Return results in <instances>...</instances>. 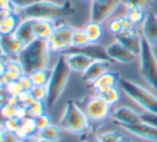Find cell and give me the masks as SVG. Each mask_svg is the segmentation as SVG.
<instances>
[{"mask_svg":"<svg viewBox=\"0 0 157 142\" xmlns=\"http://www.w3.org/2000/svg\"><path fill=\"white\" fill-rule=\"evenodd\" d=\"M51 53L52 51L46 40L35 39L25 45L18 54L17 60L22 65L25 75H30L36 70L48 69Z\"/></svg>","mask_w":157,"mask_h":142,"instance_id":"6da1fadb","label":"cell"},{"mask_svg":"<svg viewBox=\"0 0 157 142\" xmlns=\"http://www.w3.org/2000/svg\"><path fill=\"white\" fill-rule=\"evenodd\" d=\"M75 14V8L70 0H66L61 5L40 0L39 2L26 8L23 11L24 18L55 21L63 17H70Z\"/></svg>","mask_w":157,"mask_h":142,"instance_id":"7a4b0ae2","label":"cell"},{"mask_svg":"<svg viewBox=\"0 0 157 142\" xmlns=\"http://www.w3.org/2000/svg\"><path fill=\"white\" fill-rule=\"evenodd\" d=\"M51 78L48 85V98L45 105L48 107H54L60 99L63 90L69 81L70 77V68L68 67L66 61L65 55H60L57 58L56 63H54L51 70Z\"/></svg>","mask_w":157,"mask_h":142,"instance_id":"3957f363","label":"cell"},{"mask_svg":"<svg viewBox=\"0 0 157 142\" xmlns=\"http://www.w3.org/2000/svg\"><path fill=\"white\" fill-rule=\"evenodd\" d=\"M59 126L68 133L82 136L90 128V120L73 100H67L59 118Z\"/></svg>","mask_w":157,"mask_h":142,"instance_id":"277c9868","label":"cell"},{"mask_svg":"<svg viewBox=\"0 0 157 142\" xmlns=\"http://www.w3.org/2000/svg\"><path fill=\"white\" fill-rule=\"evenodd\" d=\"M154 48L142 37L141 48L138 55L139 58V71L142 79L156 93L157 96V57L154 53Z\"/></svg>","mask_w":157,"mask_h":142,"instance_id":"5b68a950","label":"cell"},{"mask_svg":"<svg viewBox=\"0 0 157 142\" xmlns=\"http://www.w3.org/2000/svg\"><path fill=\"white\" fill-rule=\"evenodd\" d=\"M118 85L121 90L142 109L148 113L157 114V96L152 94L150 90L124 78H121Z\"/></svg>","mask_w":157,"mask_h":142,"instance_id":"8992f818","label":"cell"},{"mask_svg":"<svg viewBox=\"0 0 157 142\" xmlns=\"http://www.w3.org/2000/svg\"><path fill=\"white\" fill-rule=\"evenodd\" d=\"M74 29V27L68 24H59L55 26L54 31L48 40L51 51L53 53H65L69 50L71 48V39Z\"/></svg>","mask_w":157,"mask_h":142,"instance_id":"52a82bcc","label":"cell"},{"mask_svg":"<svg viewBox=\"0 0 157 142\" xmlns=\"http://www.w3.org/2000/svg\"><path fill=\"white\" fill-rule=\"evenodd\" d=\"M84 112L88 120L92 122H101L111 115V106L108 105L100 96L96 94L87 99Z\"/></svg>","mask_w":157,"mask_h":142,"instance_id":"ba28073f","label":"cell"},{"mask_svg":"<svg viewBox=\"0 0 157 142\" xmlns=\"http://www.w3.org/2000/svg\"><path fill=\"white\" fill-rule=\"evenodd\" d=\"M121 0H94L90 2V20L102 24L120 6Z\"/></svg>","mask_w":157,"mask_h":142,"instance_id":"9c48e42d","label":"cell"},{"mask_svg":"<svg viewBox=\"0 0 157 142\" xmlns=\"http://www.w3.org/2000/svg\"><path fill=\"white\" fill-rule=\"evenodd\" d=\"M105 52L112 63L114 61L120 63H133L138 57V55L129 51L117 41H113L105 46Z\"/></svg>","mask_w":157,"mask_h":142,"instance_id":"30bf717a","label":"cell"},{"mask_svg":"<svg viewBox=\"0 0 157 142\" xmlns=\"http://www.w3.org/2000/svg\"><path fill=\"white\" fill-rule=\"evenodd\" d=\"M111 118L120 127L129 126L142 122L141 114L129 107H118L111 113Z\"/></svg>","mask_w":157,"mask_h":142,"instance_id":"8fae6325","label":"cell"},{"mask_svg":"<svg viewBox=\"0 0 157 142\" xmlns=\"http://www.w3.org/2000/svg\"><path fill=\"white\" fill-rule=\"evenodd\" d=\"M24 75V69L17 59H8V61H1V85L18 81Z\"/></svg>","mask_w":157,"mask_h":142,"instance_id":"7c38bea8","label":"cell"},{"mask_svg":"<svg viewBox=\"0 0 157 142\" xmlns=\"http://www.w3.org/2000/svg\"><path fill=\"white\" fill-rule=\"evenodd\" d=\"M111 65L112 61L110 60H93L87 69L82 73V82L92 85L101 75L109 71Z\"/></svg>","mask_w":157,"mask_h":142,"instance_id":"4fadbf2b","label":"cell"},{"mask_svg":"<svg viewBox=\"0 0 157 142\" xmlns=\"http://www.w3.org/2000/svg\"><path fill=\"white\" fill-rule=\"evenodd\" d=\"M0 48H1L2 56H10V55L18 56V54L25 48V43L15 33L1 35V38H0Z\"/></svg>","mask_w":157,"mask_h":142,"instance_id":"5bb4252c","label":"cell"},{"mask_svg":"<svg viewBox=\"0 0 157 142\" xmlns=\"http://www.w3.org/2000/svg\"><path fill=\"white\" fill-rule=\"evenodd\" d=\"M142 37L148 42L152 48H157V14L147 12L141 25Z\"/></svg>","mask_w":157,"mask_h":142,"instance_id":"9a60e30c","label":"cell"},{"mask_svg":"<svg viewBox=\"0 0 157 142\" xmlns=\"http://www.w3.org/2000/svg\"><path fill=\"white\" fill-rule=\"evenodd\" d=\"M121 128L138 138L147 140V141L157 142V129L154 126H152V125L147 124V123L140 122L138 124L123 126Z\"/></svg>","mask_w":157,"mask_h":142,"instance_id":"2e32d148","label":"cell"},{"mask_svg":"<svg viewBox=\"0 0 157 142\" xmlns=\"http://www.w3.org/2000/svg\"><path fill=\"white\" fill-rule=\"evenodd\" d=\"M141 40L142 36L136 30L132 31H123L115 36V41L120 42L122 45L126 48L135 53L136 55H139L140 48H141Z\"/></svg>","mask_w":157,"mask_h":142,"instance_id":"e0dca14e","label":"cell"},{"mask_svg":"<svg viewBox=\"0 0 157 142\" xmlns=\"http://www.w3.org/2000/svg\"><path fill=\"white\" fill-rule=\"evenodd\" d=\"M63 54L66 57L68 67L70 68L71 71H74V72L83 73L93 61L90 57H87L84 54H81V53L65 52Z\"/></svg>","mask_w":157,"mask_h":142,"instance_id":"ac0fdd59","label":"cell"},{"mask_svg":"<svg viewBox=\"0 0 157 142\" xmlns=\"http://www.w3.org/2000/svg\"><path fill=\"white\" fill-rule=\"evenodd\" d=\"M66 52L81 53V54H84L87 57H90L92 60H110V58L107 55V52H105V48H103L98 43L97 44L90 43L88 45L83 46V48H69Z\"/></svg>","mask_w":157,"mask_h":142,"instance_id":"d6986e66","label":"cell"},{"mask_svg":"<svg viewBox=\"0 0 157 142\" xmlns=\"http://www.w3.org/2000/svg\"><path fill=\"white\" fill-rule=\"evenodd\" d=\"M33 23H35L33 18H24L22 22H20L15 33H14L24 42L25 45H27L36 39L35 33H33Z\"/></svg>","mask_w":157,"mask_h":142,"instance_id":"ffe728a7","label":"cell"},{"mask_svg":"<svg viewBox=\"0 0 157 142\" xmlns=\"http://www.w3.org/2000/svg\"><path fill=\"white\" fill-rule=\"evenodd\" d=\"M120 80H121L120 75H118L116 72L108 71V72H105V75H102L97 81H95L94 83L92 84V87L95 92L98 93L102 90H105V88L117 86L118 83H120Z\"/></svg>","mask_w":157,"mask_h":142,"instance_id":"44dd1931","label":"cell"},{"mask_svg":"<svg viewBox=\"0 0 157 142\" xmlns=\"http://www.w3.org/2000/svg\"><path fill=\"white\" fill-rule=\"evenodd\" d=\"M55 29V25L53 24V21L50 20H35L33 23V33L36 39L46 40L53 33Z\"/></svg>","mask_w":157,"mask_h":142,"instance_id":"7402d4cb","label":"cell"},{"mask_svg":"<svg viewBox=\"0 0 157 142\" xmlns=\"http://www.w3.org/2000/svg\"><path fill=\"white\" fill-rule=\"evenodd\" d=\"M63 129L60 126L57 125H50L42 130H38L37 136L41 141H50V142H59L61 138Z\"/></svg>","mask_w":157,"mask_h":142,"instance_id":"603a6c76","label":"cell"},{"mask_svg":"<svg viewBox=\"0 0 157 142\" xmlns=\"http://www.w3.org/2000/svg\"><path fill=\"white\" fill-rule=\"evenodd\" d=\"M84 31H85L87 39L90 43L97 44L101 40V37L103 35V28L102 25L100 23L96 22H88L87 24L84 26Z\"/></svg>","mask_w":157,"mask_h":142,"instance_id":"cb8c5ba5","label":"cell"},{"mask_svg":"<svg viewBox=\"0 0 157 142\" xmlns=\"http://www.w3.org/2000/svg\"><path fill=\"white\" fill-rule=\"evenodd\" d=\"M18 16L14 13H11L9 15L1 16L0 20V33L1 35H11L14 33L17 28L18 24L17 22Z\"/></svg>","mask_w":157,"mask_h":142,"instance_id":"d4e9b609","label":"cell"},{"mask_svg":"<svg viewBox=\"0 0 157 142\" xmlns=\"http://www.w3.org/2000/svg\"><path fill=\"white\" fill-rule=\"evenodd\" d=\"M38 132L37 125H36V121L33 117H26L21 122V126L18 128L17 132L15 133L16 137L20 138L29 137V136H35Z\"/></svg>","mask_w":157,"mask_h":142,"instance_id":"484cf974","label":"cell"},{"mask_svg":"<svg viewBox=\"0 0 157 142\" xmlns=\"http://www.w3.org/2000/svg\"><path fill=\"white\" fill-rule=\"evenodd\" d=\"M98 96H100L108 105L112 106L116 105V103L120 101L121 99V92L118 90L117 86H113V87H109L105 88V90H102L100 92L97 93Z\"/></svg>","mask_w":157,"mask_h":142,"instance_id":"4316f807","label":"cell"},{"mask_svg":"<svg viewBox=\"0 0 157 142\" xmlns=\"http://www.w3.org/2000/svg\"><path fill=\"white\" fill-rule=\"evenodd\" d=\"M51 72L52 71L48 69H40L36 70L28 75L30 77L33 86H46L50 81Z\"/></svg>","mask_w":157,"mask_h":142,"instance_id":"83f0119b","label":"cell"},{"mask_svg":"<svg viewBox=\"0 0 157 142\" xmlns=\"http://www.w3.org/2000/svg\"><path fill=\"white\" fill-rule=\"evenodd\" d=\"M88 44H90V41H88L87 36H86L84 29H74L71 39V48H80L88 45Z\"/></svg>","mask_w":157,"mask_h":142,"instance_id":"f1b7e54d","label":"cell"},{"mask_svg":"<svg viewBox=\"0 0 157 142\" xmlns=\"http://www.w3.org/2000/svg\"><path fill=\"white\" fill-rule=\"evenodd\" d=\"M155 0H121V3L127 9V11L133 9L146 10L154 5Z\"/></svg>","mask_w":157,"mask_h":142,"instance_id":"f546056e","label":"cell"},{"mask_svg":"<svg viewBox=\"0 0 157 142\" xmlns=\"http://www.w3.org/2000/svg\"><path fill=\"white\" fill-rule=\"evenodd\" d=\"M124 20L125 16H116L109 20L107 24V28L110 33L116 36L124 31Z\"/></svg>","mask_w":157,"mask_h":142,"instance_id":"4dcf8cb0","label":"cell"},{"mask_svg":"<svg viewBox=\"0 0 157 142\" xmlns=\"http://www.w3.org/2000/svg\"><path fill=\"white\" fill-rule=\"evenodd\" d=\"M146 15V12L145 10H142V9H133V10H129L127 12V15L126 17L135 25L136 27L138 25H142L144 22V18H145Z\"/></svg>","mask_w":157,"mask_h":142,"instance_id":"1f68e13d","label":"cell"},{"mask_svg":"<svg viewBox=\"0 0 157 142\" xmlns=\"http://www.w3.org/2000/svg\"><path fill=\"white\" fill-rule=\"evenodd\" d=\"M27 110H28V116L29 117L36 118L38 116L44 114V101H39L33 99L28 106H27Z\"/></svg>","mask_w":157,"mask_h":142,"instance_id":"d6a6232c","label":"cell"},{"mask_svg":"<svg viewBox=\"0 0 157 142\" xmlns=\"http://www.w3.org/2000/svg\"><path fill=\"white\" fill-rule=\"evenodd\" d=\"M21 122H22V121L18 120L17 117L5 118V121H3V123H2V129H5L7 132L16 133L21 126Z\"/></svg>","mask_w":157,"mask_h":142,"instance_id":"836d02e7","label":"cell"},{"mask_svg":"<svg viewBox=\"0 0 157 142\" xmlns=\"http://www.w3.org/2000/svg\"><path fill=\"white\" fill-rule=\"evenodd\" d=\"M30 94L35 100L45 102L48 98V87L46 86H33L30 90Z\"/></svg>","mask_w":157,"mask_h":142,"instance_id":"e575fe53","label":"cell"},{"mask_svg":"<svg viewBox=\"0 0 157 142\" xmlns=\"http://www.w3.org/2000/svg\"><path fill=\"white\" fill-rule=\"evenodd\" d=\"M121 137H122V136H121L120 133L116 132V131H112V130L105 131V132L98 136L99 140H100L101 142H117L118 140L121 139Z\"/></svg>","mask_w":157,"mask_h":142,"instance_id":"d590c367","label":"cell"},{"mask_svg":"<svg viewBox=\"0 0 157 142\" xmlns=\"http://www.w3.org/2000/svg\"><path fill=\"white\" fill-rule=\"evenodd\" d=\"M35 121H36V125H37L38 130H42V129L46 128L48 126L52 125V118H51V116L46 113L36 117Z\"/></svg>","mask_w":157,"mask_h":142,"instance_id":"8d00e7d4","label":"cell"},{"mask_svg":"<svg viewBox=\"0 0 157 142\" xmlns=\"http://www.w3.org/2000/svg\"><path fill=\"white\" fill-rule=\"evenodd\" d=\"M17 99H18L20 105L26 106V107L33 100V96H31V94H30V90H23V92H21L20 94L17 95Z\"/></svg>","mask_w":157,"mask_h":142,"instance_id":"74e56055","label":"cell"},{"mask_svg":"<svg viewBox=\"0 0 157 142\" xmlns=\"http://www.w3.org/2000/svg\"><path fill=\"white\" fill-rule=\"evenodd\" d=\"M141 120L142 122L147 123V124L152 125V126H154L157 129V114L145 112V113L141 114Z\"/></svg>","mask_w":157,"mask_h":142,"instance_id":"f35d334b","label":"cell"},{"mask_svg":"<svg viewBox=\"0 0 157 142\" xmlns=\"http://www.w3.org/2000/svg\"><path fill=\"white\" fill-rule=\"evenodd\" d=\"M13 1L14 8H18V9H26V8L30 7V6L35 5V3L39 2L40 0H12Z\"/></svg>","mask_w":157,"mask_h":142,"instance_id":"ab89813d","label":"cell"},{"mask_svg":"<svg viewBox=\"0 0 157 142\" xmlns=\"http://www.w3.org/2000/svg\"><path fill=\"white\" fill-rule=\"evenodd\" d=\"M20 83L22 84V86L24 87V90H31V87H33V82H31V80H30V77H29L28 75H22V77L20 78Z\"/></svg>","mask_w":157,"mask_h":142,"instance_id":"60d3db41","label":"cell"},{"mask_svg":"<svg viewBox=\"0 0 157 142\" xmlns=\"http://www.w3.org/2000/svg\"><path fill=\"white\" fill-rule=\"evenodd\" d=\"M0 8H1V11L13 12V1L12 0H0Z\"/></svg>","mask_w":157,"mask_h":142,"instance_id":"b9f144b4","label":"cell"},{"mask_svg":"<svg viewBox=\"0 0 157 142\" xmlns=\"http://www.w3.org/2000/svg\"><path fill=\"white\" fill-rule=\"evenodd\" d=\"M17 142H41V140L39 139V137L37 135H35V136H29V137L20 138Z\"/></svg>","mask_w":157,"mask_h":142,"instance_id":"7bdbcfd3","label":"cell"},{"mask_svg":"<svg viewBox=\"0 0 157 142\" xmlns=\"http://www.w3.org/2000/svg\"><path fill=\"white\" fill-rule=\"evenodd\" d=\"M83 142H101L99 140L98 136H94V135H90L84 139Z\"/></svg>","mask_w":157,"mask_h":142,"instance_id":"ee69618b","label":"cell"},{"mask_svg":"<svg viewBox=\"0 0 157 142\" xmlns=\"http://www.w3.org/2000/svg\"><path fill=\"white\" fill-rule=\"evenodd\" d=\"M117 142H130V140H129L128 138H126V137H123V136H122V137H121V139L118 140Z\"/></svg>","mask_w":157,"mask_h":142,"instance_id":"f6af8a7d","label":"cell"},{"mask_svg":"<svg viewBox=\"0 0 157 142\" xmlns=\"http://www.w3.org/2000/svg\"><path fill=\"white\" fill-rule=\"evenodd\" d=\"M83 1H86V2H93L94 0H83Z\"/></svg>","mask_w":157,"mask_h":142,"instance_id":"bcb514c9","label":"cell"},{"mask_svg":"<svg viewBox=\"0 0 157 142\" xmlns=\"http://www.w3.org/2000/svg\"><path fill=\"white\" fill-rule=\"evenodd\" d=\"M41 142H50V141H41Z\"/></svg>","mask_w":157,"mask_h":142,"instance_id":"7dc6e473","label":"cell"}]
</instances>
